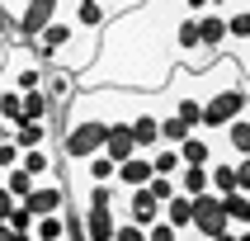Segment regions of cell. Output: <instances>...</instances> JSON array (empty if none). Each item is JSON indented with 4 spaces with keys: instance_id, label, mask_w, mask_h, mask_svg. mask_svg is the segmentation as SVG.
Segmentation results:
<instances>
[{
    "instance_id": "6da1fadb",
    "label": "cell",
    "mask_w": 250,
    "mask_h": 241,
    "mask_svg": "<svg viewBox=\"0 0 250 241\" xmlns=\"http://www.w3.org/2000/svg\"><path fill=\"white\" fill-rule=\"evenodd\" d=\"M236 113H246V81H231V85H217L203 109H198V132H222Z\"/></svg>"
},
{
    "instance_id": "7a4b0ae2",
    "label": "cell",
    "mask_w": 250,
    "mask_h": 241,
    "mask_svg": "<svg viewBox=\"0 0 250 241\" xmlns=\"http://www.w3.org/2000/svg\"><path fill=\"white\" fill-rule=\"evenodd\" d=\"M104 128L109 123H99V118H62V161L66 166H81L85 156H95L99 147H104Z\"/></svg>"
},
{
    "instance_id": "3957f363",
    "label": "cell",
    "mask_w": 250,
    "mask_h": 241,
    "mask_svg": "<svg viewBox=\"0 0 250 241\" xmlns=\"http://www.w3.org/2000/svg\"><path fill=\"white\" fill-rule=\"evenodd\" d=\"M212 232H227V213H222V198L212 194H194L189 198V237H203L208 241Z\"/></svg>"
},
{
    "instance_id": "277c9868",
    "label": "cell",
    "mask_w": 250,
    "mask_h": 241,
    "mask_svg": "<svg viewBox=\"0 0 250 241\" xmlns=\"http://www.w3.org/2000/svg\"><path fill=\"white\" fill-rule=\"evenodd\" d=\"M62 5H66V0H28L24 10L14 14V43H33L42 28L62 14Z\"/></svg>"
},
{
    "instance_id": "5b68a950",
    "label": "cell",
    "mask_w": 250,
    "mask_h": 241,
    "mask_svg": "<svg viewBox=\"0 0 250 241\" xmlns=\"http://www.w3.org/2000/svg\"><path fill=\"white\" fill-rule=\"evenodd\" d=\"M76 90H81V81H76V71H66V66H42V95H47V104H52V113L62 118L66 113V104L76 99Z\"/></svg>"
},
{
    "instance_id": "8992f818",
    "label": "cell",
    "mask_w": 250,
    "mask_h": 241,
    "mask_svg": "<svg viewBox=\"0 0 250 241\" xmlns=\"http://www.w3.org/2000/svg\"><path fill=\"white\" fill-rule=\"evenodd\" d=\"M33 218H47V213H62L71 203V194H66V180L57 175V180H38L33 189H28V198H19Z\"/></svg>"
},
{
    "instance_id": "52a82bcc",
    "label": "cell",
    "mask_w": 250,
    "mask_h": 241,
    "mask_svg": "<svg viewBox=\"0 0 250 241\" xmlns=\"http://www.w3.org/2000/svg\"><path fill=\"white\" fill-rule=\"evenodd\" d=\"M175 152H180V166H212L222 156L217 152V132H189Z\"/></svg>"
},
{
    "instance_id": "ba28073f",
    "label": "cell",
    "mask_w": 250,
    "mask_h": 241,
    "mask_svg": "<svg viewBox=\"0 0 250 241\" xmlns=\"http://www.w3.org/2000/svg\"><path fill=\"white\" fill-rule=\"evenodd\" d=\"M151 175H156V170H151V161H146V152H137V156H127V161H118V166H113V189H118V194L142 189Z\"/></svg>"
},
{
    "instance_id": "9c48e42d",
    "label": "cell",
    "mask_w": 250,
    "mask_h": 241,
    "mask_svg": "<svg viewBox=\"0 0 250 241\" xmlns=\"http://www.w3.org/2000/svg\"><path fill=\"white\" fill-rule=\"evenodd\" d=\"M127 132H132V142H137V152H151V147H161V118H156V109L142 99V109L127 118Z\"/></svg>"
},
{
    "instance_id": "30bf717a",
    "label": "cell",
    "mask_w": 250,
    "mask_h": 241,
    "mask_svg": "<svg viewBox=\"0 0 250 241\" xmlns=\"http://www.w3.org/2000/svg\"><path fill=\"white\" fill-rule=\"evenodd\" d=\"M62 14H66V19L81 28V33H99V28L109 24V14H104V5H99V0H81V5H66Z\"/></svg>"
},
{
    "instance_id": "8fae6325",
    "label": "cell",
    "mask_w": 250,
    "mask_h": 241,
    "mask_svg": "<svg viewBox=\"0 0 250 241\" xmlns=\"http://www.w3.org/2000/svg\"><path fill=\"white\" fill-rule=\"evenodd\" d=\"M99 152L109 156L113 166H118V161H127V156H137V142H132L127 123H109V128H104V147H99Z\"/></svg>"
},
{
    "instance_id": "7c38bea8",
    "label": "cell",
    "mask_w": 250,
    "mask_h": 241,
    "mask_svg": "<svg viewBox=\"0 0 250 241\" xmlns=\"http://www.w3.org/2000/svg\"><path fill=\"white\" fill-rule=\"evenodd\" d=\"M19 166H24L33 180H57V156L47 152V147H28V152H19Z\"/></svg>"
},
{
    "instance_id": "4fadbf2b",
    "label": "cell",
    "mask_w": 250,
    "mask_h": 241,
    "mask_svg": "<svg viewBox=\"0 0 250 241\" xmlns=\"http://www.w3.org/2000/svg\"><path fill=\"white\" fill-rule=\"evenodd\" d=\"M47 137H52V123H10V142L19 147V152L47 147Z\"/></svg>"
},
{
    "instance_id": "5bb4252c",
    "label": "cell",
    "mask_w": 250,
    "mask_h": 241,
    "mask_svg": "<svg viewBox=\"0 0 250 241\" xmlns=\"http://www.w3.org/2000/svg\"><path fill=\"white\" fill-rule=\"evenodd\" d=\"M175 194H208V166H180L175 170Z\"/></svg>"
},
{
    "instance_id": "9a60e30c",
    "label": "cell",
    "mask_w": 250,
    "mask_h": 241,
    "mask_svg": "<svg viewBox=\"0 0 250 241\" xmlns=\"http://www.w3.org/2000/svg\"><path fill=\"white\" fill-rule=\"evenodd\" d=\"M227 213V227H250V194L246 189H231V194H217Z\"/></svg>"
},
{
    "instance_id": "2e32d148",
    "label": "cell",
    "mask_w": 250,
    "mask_h": 241,
    "mask_svg": "<svg viewBox=\"0 0 250 241\" xmlns=\"http://www.w3.org/2000/svg\"><path fill=\"white\" fill-rule=\"evenodd\" d=\"M217 137H227L231 156H246V152H250V118H246V113H236V118H231V123H227Z\"/></svg>"
},
{
    "instance_id": "e0dca14e",
    "label": "cell",
    "mask_w": 250,
    "mask_h": 241,
    "mask_svg": "<svg viewBox=\"0 0 250 241\" xmlns=\"http://www.w3.org/2000/svg\"><path fill=\"white\" fill-rule=\"evenodd\" d=\"M161 222H170L175 232H189V194H170L161 203Z\"/></svg>"
},
{
    "instance_id": "ac0fdd59",
    "label": "cell",
    "mask_w": 250,
    "mask_h": 241,
    "mask_svg": "<svg viewBox=\"0 0 250 241\" xmlns=\"http://www.w3.org/2000/svg\"><path fill=\"white\" fill-rule=\"evenodd\" d=\"M0 184H5V189H10V198L19 203V198H28V189H33L38 180H33L24 166H14V170H5V175H0Z\"/></svg>"
},
{
    "instance_id": "d6986e66",
    "label": "cell",
    "mask_w": 250,
    "mask_h": 241,
    "mask_svg": "<svg viewBox=\"0 0 250 241\" xmlns=\"http://www.w3.org/2000/svg\"><path fill=\"white\" fill-rule=\"evenodd\" d=\"M146 161H151L156 175H175V170H180V152H175V147H151Z\"/></svg>"
},
{
    "instance_id": "ffe728a7",
    "label": "cell",
    "mask_w": 250,
    "mask_h": 241,
    "mask_svg": "<svg viewBox=\"0 0 250 241\" xmlns=\"http://www.w3.org/2000/svg\"><path fill=\"white\" fill-rule=\"evenodd\" d=\"M0 118H5V123H14V118H19V90H14V85H5V81H0Z\"/></svg>"
},
{
    "instance_id": "44dd1931",
    "label": "cell",
    "mask_w": 250,
    "mask_h": 241,
    "mask_svg": "<svg viewBox=\"0 0 250 241\" xmlns=\"http://www.w3.org/2000/svg\"><path fill=\"white\" fill-rule=\"evenodd\" d=\"M146 194H151L156 203H166V198L175 194V175H151V180H146Z\"/></svg>"
},
{
    "instance_id": "7402d4cb",
    "label": "cell",
    "mask_w": 250,
    "mask_h": 241,
    "mask_svg": "<svg viewBox=\"0 0 250 241\" xmlns=\"http://www.w3.org/2000/svg\"><path fill=\"white\" fill-rule=\"evenodd\" d=\"M5 227H10V232H24V237H28V232H33V213H28L24 203H14L10 218H5Z\"/></svg>"
},
{
    "instance_id": "603a6c76",
    "label": "cell",
    "mask_w": 250,
    "mask_h": 241,
    "mask_svg": "<svg viewBox=\"0 0 250 241\" xmlns=\"http://www.w3.org/2000/svg\"><path fill=\"white\" fill-rule=\"evenodd\" d=\"M113 241H146V232H142L137 222H127V218H118V227H113Z\"/></svg>"
},
{
    "instance_id": "cb8c5ba5",
    "label": "cell",
    "mask_w": 250,
    "mask_h": 241,
    "mask_svg": "<svg viewBox=\"0 0 250 241\" xmlns=\"http://www.w3.org/2000/svg\"><path fill=\"white\" fill-rule=\"evenodd\" d=\"M146 241H184V232H175L170 222H151L146 227Z\"/></svg>"
},
{
    "instance_id": "d4e9b609",
    "label": "cell",
    "mask_w": 250,
    "mask_h": 241,
    "mask_svg": "<svg viewBox=\"0 0 250 241\" xmlns=\"http://www.w3.org/2000/svg\"><path fill=\"white\" fill-rule=\"evenodd\" d=\"M14 166H19V147L5 137V142H0V175H5V170H14Z\"/></svg>"
},
{
    "instance_id": "484cf974",
    "label": "cell",
    "mask_w": 250,
    "mask_h": 241,
    "mask_svg": "<svg viewBox=\"0 0 250 241\" xmlns=\"http://www.w3.org/2000/svg\"><path fill=\"white\" fill-rule=\"evenodd\" d=\"M99 5H104V14H109V19H118L123 10H132V5H142V0H99Z\"/></svg>"
},
{
    "instance_id": "4316f807",
    "label": "cell",
    "mask_w": 250,
    "mask_h": 241,
    "mask_svg": "<svg viewBox=\"0 0 250 241\" xmlns=\"http://www.w3.org/2000/svg\"><path fill=\"white\" fill-rule=\"evenodd\" d=\"M0 43H14V14L0 5Z\"/></svg>"
},
{
    "instance_id": "83f0119b",
    "label": "cell",
    "mask_w": 250,
    "mask_h": 241,
    "mask_svg": "<svg viewBox=\"0 0 250 241\" xmlns=\"http://www.w3.org/2000/svg\"><path fill=\"white\" fill-rule=\"evenodd\" d=\"M10 208H14V198H10V189H5V184H0V222H5V218H10Z\"/></svg>"
},
{
    "instance_id": "f1b7e54d",
    "label": "cell",
    "mask_w": 250,
    "mask_h": 241,
    "mask_svg": "<svg viewBox=\"0 0 250 241\" xmlns=\"http://www.w3.org/2000/svg\"><path fill=\"white\" fill-rule=\"evenodd\" d=\"M208 241H236V227H227V232H212Z\"/></svg>"
},
{
    "instance_id": "f546056e",
    "label": "cell",
    "mask_w": 250,
    "mask_h": 241,
    "mask_svg": "<svg viewBox=\"0 0 250 241\" xmlns=\"http://www.w3.org/2000/svg\"><path fill=\"white\" fill-rule=\"evenodd\" d=\"M5 241H33V237H24V232H10V237H5Z\"/></svg>"
},
{
    "instance_id": "4dcf8cb0",
    "label": "cell",
    "mask_w": 250,
    "mask_h": 241,
    "mask_svg": "<svg viewBox=\"0 0 250 241\" xmlns=\"http://www.w3.org/2000/svg\"><path fill=\"white\" fill-rule=\"evenodd\" d=\"M5 137H10V123H5V118H0V142H5Z\"/></svg>"
},
{
    "instance_id": "1f68e13d",
    "label": "cell",
    "mask_w": 250,
    "mask_h": 241,
    "mask_svg": "<svg viewBox=\"0 0 250 241\" xmlns=\"http://www.w3.org/2000/svg\"><path fill=\"white\" fill-rule=\"evenodd\" d=\"M0 71H5V43H0Z\"/></svg>"
},
{
    "instance_id": "d6a6232c",
    "label": "cell",
    "mask_w": 250,
    "mask_h": 241,
    "mask_svg": "<svg viewBox=\"0 0 250 241\" xmlns=\"http://www.w3.org/2000/svg\"><path fill=\"white\" fill-rule=\"evenodd\" d=\"M71 5H81V0H71ZM62 10H66V5H62Z\"/></svg>"
}]
</instances>
